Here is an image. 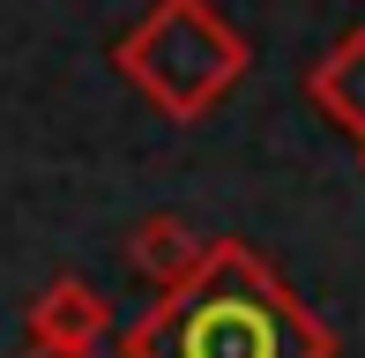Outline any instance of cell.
Here are the masks:
<instances>
[{
    "mask_svg": "<svg viewBox=\"0 0 365 358\" xmlns=\"http://www.w3.org/2000/svg\"><path fill=\"white\" fill-rule=\"evenodd\" d=\"M120 358H336V329L246 239H209L202 269L120 336Z\"/></svg>",
    "mask_w": 365,
    "mask_h": 358,
    "instance_id": "1",
    "label": "cell"
},
{
    "mask_svg": "<svg viewBox=\"0 0 365 358\" xmlns=\"http://www.w3.org/2000/svg\"><path fill=\"white\" fill-rule=\"evenodd\" d=\"M112 68H120V83L135 97H149L164 120L194 127L246 83L254 53H246V38L209 0H157L135 30H120Z\"/></svg>",
    "mask_w": 365,
    "mask_h": 358,
    "instance_id": "2",
    "label": "cell"
},
{
    "mask_svg": "<svg viewBox=\"0 0 365 358\" xmlns=\"http://www.w3.org/2000/svg\"><path fill=\"white\" fill-rule=\"evenodd\" d=\"M23 329L38 351H105L112 336V299L82 276H53L38 299L23 306Z\"/></svg>",
    "mask_w": 365,
    "mask_h": 358,
    "instance_id": "3",
    "label": "cell"
},
{
    "mask_svg": "<svg viewBox=\"0 0 365 358\" xmlns=\"http://www.w3.org/2000/svg\"><path fill=\"white\" fill-rule=\"evenodd\" d=\"M306 97L328 127H343L351 142H365V23L343 30L321 60L306 68Z\"/></svg>",
    "mask_w": 365,
    "mask_h": 358,
    "instance_id": "4",
    "label": "cell"
},
{
    "mask_svg": "<svg viewBox=\"0 0 365 358\" xmlns=\"http://www.w3.org/2000/svg\"><path fill=\"white\" fill-rule=\"evenodd\" d=\"M202 254H209V239L194 232L187 217H172V209H157V217H142L135 232H127V262H135L157 291L187 284V276L202 269Z\"/></svg>",
    "mask_w": 365,
    "mask_h": 358,
    "instance_id": "5",
    "label": "cell"
},
{
    "mask_svg": "<svg viewBox=\"0 0 365 358\" xmlns=\"http://www.w3.org/2000/svg\"><path fill=\"white\" fill-rule=\"evenodd\" d=\"M23 358H105V351H38V344H30Z\"/></svg>",
    "mask_w": 365,
    "mask_h": 358,
    "instance_id": "6",
    "label": "cell"
},
{
    "mask_svg": "<svg viewBox=\"0 0 365 358\" xmlns=\"http://www.w3.org/2000/svg\"><path fill=\"white\" fill-rule=\"evenodd\" d=\"M358 165H365V142H358Z\"/></svg>",
    "mask_w": 365,
    "mask_h": 358,
    "instance_id": "7",
    "label": "cell"
}]
</instances>
